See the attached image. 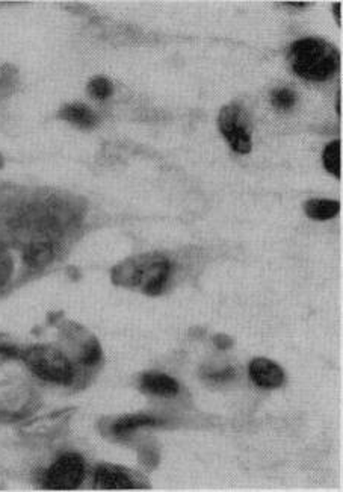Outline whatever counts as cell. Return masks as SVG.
I'll return each mask as SVG.
<instances>
[{"label": "cell", "instance_id": "obj_1", "mask_svg": "<svg viewBox=\"0 0 343 492\" xmlns=\"http://www.w3.org/2000/svg\"><path fill=\"white\" fill-rule=\"evenodd\" d=\"M289 61L300 77L322 82L336 75L340 67V53L331 43L310 37L290 46Z\"/></svg>", "mask_w": 343, "mask_h": 492}, {"label": "cell", "instance_id": "obj_2", "mask_svg": "<svg viewBox=\"0 0 343 492\" xmlns=\"http://www.w3.org/2000/svg\"><path fill=\"white\" fill-rule=\"evenodd\" d=\"M25 364L40 379L52 383L70 385L75 379V368L68 358L53 347L35 346L21 355Z\"/></svg>", "mask_w": 343, "mask_h": 492}, {"label": "cell", "instance_id": "obj_3", "mask_svg": "<svg viewBox=\"0 0 343 492\" xmlns=\"http://www.w3.org/2000/svg\"><path fill=\"white\" fill-rule=\"evenodd\" d=\"M219 131L227 139L232 149L238 154H250L251 151V129L250 120L244 108L238 103L226 105L218 115Z\"/></svg>", "mask_w": 343, "mask_h": 492}, {"label": "cell", "instance_id": "obj_4", "mask_svg": "<svg viewBox=\"0 0 343 492\" xmlns=\"http://www.w3.org/2000/svg\"><path fill=\"white\" fill-rule=\"evenodd\" d=\"M85 477V462L76 453H67L58 458L43 476V486L52 491H73Z\"/></svg>", "mask_w": 343, "mask_h": 492}, {"label": "cell", "instance_id": "obj_5", "mask_svg": "<svg viewBox=\"0 0 343 492\" xmlns=\"http://www.w3.org/2000/svg\"><path fill=\"white\" fill-rule=\"evenodd\" d=\"M250 378L260 388L274 390L285 382V371L276 362L257 358L250 364Z\"/></svg>", "mask_w": 343, "mask_h": 492}, {"label": "cell", "instance_id": "obj_6", "mask_svg": "<svg viewBox=\"0 0 343 492\" xmlns=\"http://www.w3.org/2000/svg\"><path fill=\"white\" fill-rule=\"evenodd\" d=\"M96 486L103 491L134 489L135 482L120 466L100 465L96 470Z\"/></svg>", "mask_w": 343, "mask_h": 492}, {"label": "cell", "instance_id": "obj_7", "mask_svg": "<svg viewBox=\"0 0 343 492\" xmlns=\"http://www.w3.org/2000/svg\"><path fill=\"white\" fill-rule=\"evenodd\" d=\"M162 423L163 421L156 419L155 417L150 415H126L115 421L112 426V432L116 438H124L130 432H135L139 427H155L160 426Z\"/></svg>", "mask_w": 343, "mask_h": 492}, {"label": "cell", "instance_id": "obj_8", "mask_svg": "<svg viewBox=\"0 0 343 492\" xmlns=\"http://www.w3.org/2000/svg\"><path fill=\"white\" fill-rule=\"evenodd\" d=\"M143 390L162 397H173L179 392V383L167 374H146L143 378Z\"/></svg>", "mask_w": 343, "mask_h": 492}, {"label": "cell", "instance_id": "obj_9", "mask_svg": "<svg viewBox=\"0 0 343 492\" xmlns=\"http://www.w3.org/2000/svg\"><path fill=\"white\" fill-rule=\"evenodd\" d=\"M59 117L79 127H94L97 123L96 114H94L87 105L82 103L65 105L61 112H59Z\"/></svg>", "mask_w": 343, "mask_h": 492}, {"label": "cell", "instance_id": "obj_10", "mask_svg": "<svg viewBox=\"0 0 343 492\" xmlns=\"http://www.w3.org/2000/svg\"><path fill=\"white\" fill-rule=\"evenodd\" d=\"M305 214L313 220L325 221L334 218L339 210H340V203L336 200H330V198H312L305 203L304 206Z\"/></svg>", "mask_w": 343, "mask_h": 492}, {"label": "cell", "instance_id": "obj_11", "mask_svg": "<svg viewBox=\"0 0 343 492\" xmlns=\"http://www.w3.org/2000/svg\"><path fill=\"white\" fill-rule=\"evenodd\" d=\"M23 260L32 268H43L53 260V247L49 242H33L26 247Z\"/></svg>", "mask_w": 343, "mask_h": 492}, {"label": "cell", "instance_id": "obj_12", "mask_svg": "<svg viewBox=\"0 0 343 492\" xmlns=\"http://www.w3.org/2000/svg\"><path fill=\"white\" fill-rule=\"evenodd\" d=\"M170 276V262L165 261L159 270L153 274L147 282L144 284V292L148 296H158L163 291L165 285H167V280Z\"/></svg>", "mask_w": 343, "mask_h": 492}, {"label": "cell", "instance_id": "obj_13", "mask_svg": "<svg viewBox=\"0 0 343 492\" xmlns=\"http://www.w3.org/2000/svg\"><path fill=\"white\" fill-rule=\"evenodd\" d=\"M324 167L336 178H340V141H331L324 150Z\"/></svg>", "mask_w": 343, "mask_h": 492}, {"label": "cell", "instance_id": "obj_14", "mask_svg": "<svg viewBox=\"0 0 343 492\" xmlns=\"http://www.w3.org/2000/svg\"><path fill=\"white\" fill-rule=\"evenodd\" d=\"M88 92L91 95V97H94V99L106 100V99H109L112 96L114 85H112V82L108 77L97 76V77H94L88 84Z\"/></svg>", "mask_w": 343, "mask_h": 492}, {"label": "cell", "instance_id": "obj_15", "mask_svg": "<svg viewBox=\"0 0 343 492\" xmlns=\"http://www.w3.org/2000/svg\"><path fill=\"white\" fill-rule=\"evenodd\" d=\"M271 102L276 108H278L281 111H289L295 107V103H297V95H295L293 90L278 88V90L272 91Z\"/></svg>", "mask_w": 343, "mask_h": 492}, {"label": "cell", "instance_id": "obj_16", "mask_svg": "<svg viewBox=\"0 0 343 492\" xmlns=\"http://www.w3.org/2000/svg\"><path fill=\"white\" fill-rule=\"evenodd\" d=\"M102 358V348L97 339H91L89 343H87V346L84 347V351L80 353V362L87 367H92L96 365L97 362Z\"/></svg>", "mask_w": 343, "mask_h": 492}, {"label": "cell", "instance_id": "obj_17", "mask_svg": "<svg viewBox=\"0 0 343 492\" xmlns=\"http://www.w3.org/2000/svg\"><path fill=\"white\" fill-rule=\"evenodd\" d=\"M13 268H14V264H13V260H11L9 252L4 247L2 244H0V287L8 282L11 273H13Z\"/></svg>", "mask_w": 343, "mask_h": 492}, {"label": "cell", "instance_id": "obj_18", "mask_svg": "<svg viewBox=\"0 0 343 492\" xmlns=\"http://www.w3.org/2000/svg\"><path fill=\"white\" fill-rule=\"evenodd\" d=\"M234 376H236V371L232 367L224 368L222 371H207V373H205L206 379L215 380V382H226V380L233 379Z\"/></svg>", "mask_w": 343, "mask_h": 492}, {"label": "cell", "instance_id": "obj_19", "mask_svg": "<svg viewBox=\"0 0 343 492\" xmlns=\"http://www.w3.org/2000/svg\"><path fill=\"white\" fill-rule=\"evenodd\" d=\"M0 355L5 358L16 359L20 356V350L13 344H0Z\"/></svg>", "mask_w": 343, "mask_h": 492}, {"label": "cell", "instance_id": "obj_20", "mask_svg": "<svg viewBox=\"0 0 343 492\" xmlns=\"http://www.w3.org/2000/svg\"><path fill=\"white\" fill-rule=\"evenodd\" d=\"M214 343L218 348L226 350V348L232 347V338L227 335H224V333H218L214 336Z\"/></svg>", "mask_w": 343, "mask_h": 492}, {"label": "cell", "instance_id": "obj_21", "mask_svg": "<svg viewBox=\"0 0 343 492\" xmlns=\"http://www.w3.org/2000/svg\"><path fill=\"white\" fill-rule=\"evenodd\" d=\"M340 8H342V4H334V5H333L334 17H336V20H337V23H339V26L342 25V20H340Z\"/></svg>", "mask_w": 343, "mask_h": 492}, {"label": "cell", "instance_id": "obj_22", "mask_svg": "<svg viewBox=\"0 0 343 492\" xmlns=\"http://www.w3.org/2000/svg\"><path fill=\"white\" fill-rule=\"evenodd\" d=\"M283 5H289V6H297V8H301V6H305L307 4H304V2H286V4H283Z\"/></svg>", "mask_w": 343, "mask_h": 492}, {"label": "cell", "instance_id": "obj_23", "mask_svg": "<svg viewBox=\"0 0 343 492\" xmlns=\"http://www.w3.org/2000/svg\"><path fill=\"white\" fill-rule=\"evenodd\" d=\"M337 114H340V92H339V96H337Z\"/></svg>", "mask_w": 343, "mask_h": 492}, {"label": "cell", "instance_id": "obj_24", "mask_svg": "<svg viewBox=\"0 0 343 492\" xmlns=\"http://www.w3.org/2000/svg\"><path fill=\"white\" fill-rule=\"evenodd\" d=\"M2 166H4V159H2V156H0V167Z\"/></svg>", "mask_w": 343, "mask_h": 492}]
</instances>
